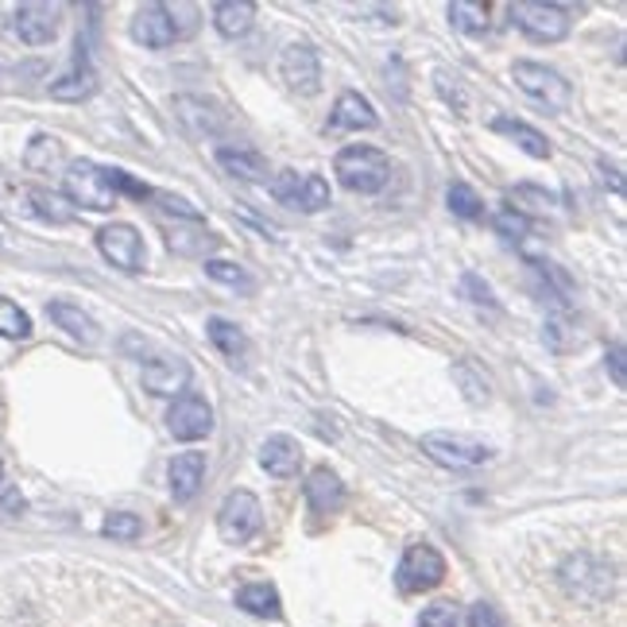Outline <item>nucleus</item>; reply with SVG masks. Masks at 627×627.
Listing matches in <instances>:
<instances>
[{
    "mask_svg": "<svg viewBox=\"0 0 627 627\" xmlns=\"http://www.w3.org/2000/svg\"><path fill=\"white\" fill-rule=\"evenodd\" d=\"M62 187H67V202L82 205V210H94V213L113 210V205L120 202V194L152 198V190H147L144 182H137L132 175L102 167V163H90V159L70 163L67 175H62Z\"/></svg>",
    "mask_w": 627,
    "mask_h": 627,
    "instance_id": "f257e3e1",
    "label": "nucleus"
},
{
    "mask_svg": "<svg viewBox=\"0 0 627 627\" xmlns=\"http://www.w3.org/2000/svg\"><path fill=\"white\" fill-rule=\"evenodd\" d=\"M333 170H338L341 187L353 190V194H380L391 182V159L380 147H368V144L345 147V152L338 155V163H333Z\"/></svg>",
    "mask_w": 627,
    "mask_h": 627,
    "instance_id": "f03ea898",
    "label": "nucleus"
},
{
    "mask_svg": "<svg viewBox=\"0 0 627 627\" xmlns=\"http://www.w3.org/2000/svg\"><path fill=\"white\" fill-rule=\"evenodd\" d=\"M511 78H516L519 90H523L531 102L543 105L546 113H566L569 102H573V85H569L558 70L543 67V62L519 59L516 67H511Z\"/></svg>",
    "mask_w": 627,
    "mask_h": 627,
    "instance_id": "7ed1b4c3",
    "label": "nucleus"
},
{
    "mask_svg": "<svg viewBox=\"0 0 627 627\" xmlns=\"http://www.w3.org/2000/svg\"><path fill=\"white\" fill-rule=\"evenodd\" d=\"M260 527H263L260 500H256L252 492H245V488L229 492V496H225V504H221V511H217L221 539H225V543H233V546H245V543H252L256 534H260Z\"/></svg>",
    "mask_w": 627,
    "mask_h": 627,
    "instance_id": "20e7f679",
    "label": "nucleus"
},
{
    "mask_svg": "<svg viewBox=\"0 0 627 627\" xmlns=\"http://www.w3.org/2000/svg\"><path fill=\"white\" fill-rule=\"evenodd\" d=\"M423 453L434 461V465H441V469H476V465H484V461L492 458V450L484 446V441H476V438H465V434H446V430H438V434H426L423 438Z\"/></svg>",
    "mask_w": 627,
    "mask_h": 627,
    "instance_id": "39448f33",
    "label": "nucleus"
},
{
    "mask_svg": "<svg viewBox=\"0 0 627 627\" xmlns=\"http://www.w3.org/2000/svg\"><path fill=\"white\" fill-rule=\"evenodd\" d=\"M272 194L275 202L291 205V210L303 213H318L330 205V182L322 175H298V170H280L272 178Z\"/></svg>",
    "mask_w": 627,
    "mask_h": 627,
    "instance_id": "423d86ee",
    "label": "nucleus"
},
{
    "mask_svg": "<svg viewBox=\"0 0 627 627\" xmlns=\"http://www.w3.org/2000/svg\"><path fill=\"white\" fill-rule=\"evenodd\" d=\"M508 16L516 20V27L523 35H531L534 43H558L569 35V16L558 4H539V0H519L511 4Z\"/></svg>",
    "mask_w": 627,
    "mask_h": 627,
    "instance_id": "0eeeda50",
    "label": "nucleus"
},
{
    "mask_svg": "<svg viewBox=\"0 0 627 627\" xmlns=\"http://www.w3.org/2000/svg\"><path fill=\"white\" fill-rule=\"evenodd\" d=\"M441 577H446V558H441L434 546L415 543V546H407L403 561H399L395 585L403 589V593H426V589L441 585Z\"/></svg>",
    "mask_w": 627,
    "mask_h": 627,
    "instance_id": "6e6552de",
    "label": "nucleus"
},
{
    "mask_svg": "<svg viewBox=\"0 0 627 627\" xmlns=\"http://www.w3.org/2000/svg\"><path fill=\"white\" fill-rule=\"evenodd\" d=\"M280 74L283 82L303 97H314L322 90V59L310 43H287L280 55Z\"/></svg>",
    "mask_w": 627,
    "mask_h": 627,
    "instance_id": "1a4fd4ad",
    "label": "nucleus"
},
{
    "mask_svg": "<svg viewBox=\"0 0 627 627\" xmlns=\"http://www.w3.org/2000/svg\"><path fill=\"white\" fill-rule=\"evenodd\" d=\"M97 248H102L105 260H109L113 268H120V272H140V268H144V237H140L132 225H125V221L105 225V229L97 233Z\"/></svg>",
    "mask_w": 627,
    "mask_h": 627,
    "instance_id": "9d476101",
    "label": "nucleus"
},
{
    "mask_svg": "<svg viewBox=\"0 0 627 627\" xmlns=\"http://www.w3.org/2000/svg\"><path fill=\"white\" fill-rule=\"evenodd\" d=\"M167 430L175 434L178 441H198L205 438V434L213 430V407L205 403L202 395H190V391H182V395L170 403L167 411Z\"/></svg>",
    "mask_w": 627,
    "mask_h": 627,
    "instance_id": "9b49d317",
    "label": "nucleus"
},
{
    "mask_svg": "<svg viewBox=\"0 0 627 627\" xmlns=\"http://www.w3.org/2000/svg\"><path fill=\"white\" fill-rule=\"evenodd\" d=\"M59 20H62V4H47V0H32V4H20L16 9V35L27 47H43L59 35Z\"/></svg>",
    "mask_w": 627,
    "mask_h": 627,
    "instance_id": "f8f14e48",
    "label": "nucleus"
},
{
    "mask_svg": "<svg viewBox=\"0 0 627 627\" xmlns=\"http://www.w3.org/2000/svg\"><path fill=\"white\" fill-rule=\"evenodd\" d=\"M190 383V365L182 356H155L144 365V388L152 395H182Z\"/></svg>",
    "mask_w": 627,
    "mask_h": 627,
    "instance_id": "ddd939ff",
    "label": "nucleus"
},
{
    "mask_svg": "<svg viewBox=\"0 0 627 627\" xmlns=\"http://www.w3.org/2000/svg\"><path fill=\"white\" fill-rule=\"evenodd\" d=\"M132 39L152 47V51H163V47L178 43L175 24H170L167 16V4H144V9L137 12V20H132Z\"/></svg>",
    "mask_w": 627,
    "mask_h": 627,
    "instance_id": "4468645a",
    "label": "nucleus"
},
{
    "mask_svg": "<svg viewBox=\"0 0 627 627\" xmlns=\"http://www.w3.org/2000/svg\"><path fill=\"white\" fill-rule=\"evenodd\" d=\"M94 90H97V74H94V67H90V55H85V47L78 43L74 67H70L67 74L51 85V97H55V102H82V97H90Z\"/></svg>",
    "mask_w": 627,
    "mask_h": 627,
    "instance_id": "2eb2a0df",
    "label": "nucleus"
},
{
    "mask_svg": "<svg viewBox=\"0 0 627 627\" xmlns=\"http://www.w3.org/2000/svg\"><path fill=\"white\" fill-rule=\"evenodd\" d=\"M167 476H170V496L175 500H194L198 496V488H202V481H205V453H178L175 461H170V469H167Z\"/></svg>",
    "mask_w": 627,
    "mask_h": 627,
    "instance_id": "dca6fc26",
    "label": "nucleus"
},
{
    "mask_svg": "<svg viewBox=\"0 0 627 627\" xmlns=\"http://www.w3.org/2000/svg\"><path fill=\"white\" fill-rule=\"evenodd\" d=\"M306 504H310V511H318V516H333V511L345 504V484H341V476L326 465L314 469L310 481H306Z\"/></svg>",
    "mask_w": 627,
    "mask_h": 627,
    "instance_id": "f3484780",
    "label": "nucleus"
},
{
    "mask_svg": "<svg viewBox=\"0 0 627 627\" xmlns=\"http://www.w3.org/2000/svg\"><path fill=\"white\" fill-rule=\"evenodd\" d=\"M376 125H380V117L360 94H341L330 113V132H368Z\"/></svg>",
    "mask_w": 627,
    "mask_h": 627,
    "instance_id": "a211bd4d",
    "label": "nucleus"
},
{
    "mask_svg": "<svg viewBox=\"0 0 627 627\" xmlns=\"http://www.w3.org/2000/svg\"><path fill=\"white\" fill-rule=\"evenodd\" d=\"M260 465L272 476H280V481H287V476H295L298 465H303V446H298L295 438H287V434H275V438L263 441Z\"/></svg>",
    "mask_w": 627,
    "mask_h": 627,
    "instance_id": "6ab92c4d",
    "label": "nucleus"
},
{
    "mask_svg": "<svg viewBox=\"0 0 627 627\" xmlns=\"http://www.w3.org/2000/svg\"><path fill=\"white\" fill-rule=\"evenodd\" d=\"M51 322L59 326V330H67L74 341H82V345H97L102 341V330H97V322L90 318V314L82 310V306L74 303H51Z\"/></svg>",
    "mask_w": 627,
    "mask_h": 627,
    "instance_id": "aec40b11",
    "label": "nucleus"
},
{
    "mask_svg": "<svg viewBox=\"0 0 627 627\" xmlns=\"http://www.w3.org/2000/svg\"><path fill=\"white\" fill-rule=\"evenodd\" d=\"M252 20H256L252 0H221V4H213V24H217V32L225 35V39H240V35H248Z\"/></svg>",
    "mask_w": 627,
    "mask_h": 627,
    "instance_id": "412c9836",
    "label": "nucleus"
},
{
    "mask_svg": "<svg viewBox=\"0 0 627 627\" xmlns=\"http://www.w3.org/2000/svg\"><path fill=\"white\" fill-rule=\"evenodd\" d=\"M492 132H504V137H511L527 155H534V159H551V152H554L551 140H546L539 128L523 125V120H516V117H496V120H492Z\"/></svg>",
    "mask_w": 627,
    "mask_h": 627,
    "instance_id": "4be33fe9",
    "label": "nucleus"
},
{
    "mask_svg": "<svg viewBox=\"0 0 627 627\" xmlns=\"http://www.w3.org/2000/svg\"><path fill=\"white\" fill-rule=\"evenodd\" d=\"M217 163L229 175L237 178H248V182H263L268 178V159H263L260 152H252V147H217Z\"/></svg>",
    "mask_w": 627,
    "mask_h": 627,
    "instance_id": "5701e85b",
    "label": "nucleus"
},
{
    "mask_svg": "<svg viewBox=\"0 0 627 627\" xmlns=\"http://www.w3.org/2000/svg\"><path fill=\"white\" fill-rule=\"evenodd\" d=\"M210 341L213 348H217L225 360H233V365H245V356H248V338L240 326H233L229 318H210Z\"/></svg>",
    "mask_w": 627,
    "mask_h": 627,
    "instance_id": "b1692460",
    "label": "nucleus"
},
{
    "mask_svg": "<svg viewBox=\"0 0 627 627\" xmlns=\"http://www.w3.org/2000/svg\"><path fill=\"white\" fill-rule=\"evenodd\" d=\"M237 604L245 612H252V616H263V619H275L283 612L280 593H275V585H268V581H252V585H245L237 593Z\"/></svg>",
    "mask_w": 627,
    "mask_h": 627,
    "instance_id": "393cba45",
    "label": "nucleus"
},
{
    "mask_svg": "<svg viewBox=\"0 0 627 627\" xmlns=\"http://www.w3.org/2000/svg\"><path fill=\"white\" fill-rule=\"evenodd\" d=\"M450 20H453V27H461L465 35L488 32V9H484V4H473V0H453Z\"/></svg>",
    "mask_w": 627,
    "mask_h": 627,
    "instance_id": "a878e982",
    "label": "nucleus"
},
{
    "mask_svg": "<svg viewBox=\"0 0 627 627\" xmlns=\"http://www.w3.org/2000/svg\"><path fill=\"white\" fill-rule=\"evenodd\" d=\"M446 202H450V210L465 221H476L484 213V202L476 198V190L469 187V182H453L450 194H446Z\"/></svg>",
    "mask_w": 627,
    "mask_h": 627,
    "instance_id": "bb28decb",
    "label": "nucleus"
},
{
    "mask_svg": "<svg viewBox=\"0 0 627 627\" xmlns=\"http://www.w3.org/2000/svg\"><path fill=\"white\" fill-rule=\"evenodd\" d=\"M32 333V318L20 310L12 298H0V338H27Z\"/></svg>",
    "mask_w": 627,
    "mask_h": 627,
    "instance_id": "cd10ccee",
    "label": "nucleus"
},
{
    "mask_svg": "<svg viewBox=\"0 0 627 627\" xmlns=\"http://www.w3.org/2000/svg\"><path fill=\"white\" fill-rule=\"evenodd\" d=\"M24 159L32 170H47V167H55V163H62V144L55 137H35Z\"/></svg>",
    "mask_w": 627,
    "mask_h": 627,
    "instance_id": "c85d7f7f",
    "label": "nucleus"
},
{
    "mask_svg": "<svg viewBox=\"0 0 627 627\" xmlns=\"http://www.w3.org/2000/svg\"><path fill=\"white\" fill-rule=\"evenodd\" d=\"M205 275L210 280H217V283H225V287H237V291H252L256 283L245 275V268H237V263H229V260H210L205 263Z\"/></svg>",
    "mask_w": 627,
    "mask_h": 627,
    "instance_id": "c756f323",
    "label": "nucleus"
},
{
    "mask_svg": "<svg viewBox=\"0 0 627 627\" xmlns=\"http://www.w3.org/2000/svg\"><path fill=\"white\" fill-rule=\"evenodd\" d=\"M32 202H35V213L47 217V221H55V225L70 221V202L62 194H51V190H32Z\"/></svg>",
    "mask_w": 627,
    "mask_h": 627,
    "instance_id": "7c9ffc66",
    "label": "nucleus"
},
{
    "mask_svg": "<svg viewBox=\"0 0 627 627\" xmlns=\"http://www.w3.org/2000/svg\"><path fill=\"white\" fill-rule=\"evenodd\" d=\"M102 531L109 534V539H120V543H132V539H140V516H132V511H113Z\"/></svg>",
    "mask_w": 627,
    "mask_h": 627,
    "instance_id": "2f4dec72",
    "label": "nucleus"
},
{
    "mask_svg": "<svg viewBox=\"0 0 627 627\" xmlns=\"http://www.w3.org/2000/svg\"><path fill=\"white\" fill-rule=\"evenodd\" d=\"M461 624V612L453 601H434L430 608L423 612V619H418V627H458Z\"/></svg>",
    "mask_w": 627,
    "mask_h": 627,
    "instance_id": "473e14b6",
    "label": "nucleus"
},
{
    "mask_svg": "<svg viewBox=\"0 0 627 627\" xmlns=\"http://www.w3.org/2000/svg\"><path fill=\"white\" fill-rule=\"evenodd\" d=\"M496 229H500L508 240H523L527 229H531V221H527L523 213L516 210V205H508V210L496 213Z\"/></svg>",
    "mask_w": 627,
    "mask_h": 627,
    "instance_id": "72a5a7b5",
    "label": "nucleus"
},
{
    "mask_svg": "<svg viewBox=\"0 0 627 627\" xmlns=\"http://www.w3.org/2000/svg\"><path fill=\"white\" fill-rule=\"evenodd\" d=\"M167 16H170V24H175V35L178 39H187V35H194V27H198V9L194 4H167Z\"/></svg>",
    "mask_w": 627,
    "mask_h": 627,
    "instance_id": "f704fd0d",
    "label": "nucleus"
},
{
    "mask_svg": "<svg viewBox=\"0 0 627 627\" xmlns=\"http://www.w3.org/2000/svg\"><path fill=\"white\" fill-rule=\"evenodd\" d=\"M469 627H508L504 624V616L492 604H473V612H469Z\"/></svg>",
    "mask_w": 627,
    "mask_h": 627,
    "instance_id": "c9c22d12",
    "label": "nucleus"
},
{
    "mask_svg": "<svg viewBox=\"0 0 627 627\" xmlns=\"http://www.w3.org/2000/svg\"><path fill=\"white\" fill-rule=\"evenodd\" d=\"M152 198H159L163 210H167V213H178V217H187V221H202V213L190 210V205H187V202H178V198H170V194H152Z\"/></svg>",
    "mask_w": 627,
    "mask_h": 627,
    "instance_id": "e433bc0d",
    "label": "nucleus"
},
{
    "mask_svg": "<svg viewBox=\"0 0 627 627\" xmlns=\"http://www.w3.org/2000/svg\"><path fill=\"white\" fill-rule=\"evenodd\" d=\"M608 368H612V380H616V388H624V383H627V376H624V345H612Z\"/></svg>",
    "mask_w": 627,
    "mask_h": 627,
    "instance_id": "4c0bfd02",
    "label": "nucleus"
},
{
    "mask_svg": "<svg viewBox=\"0 0 627 627\" xmlns=\"http://www.w3.org/2000/svg\"><path fill=\"white\" fill-rule=\"evenodd\" d=\"M9 511H24V496H20L16 488H9L4 496H0V519L9 516Z\"/></svg>",
    "mask_w": 627,
    "mask_h": 627,
    "instance_id": "58836bf2",
    "label": "nucleus"
}]
</instances>
